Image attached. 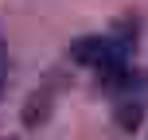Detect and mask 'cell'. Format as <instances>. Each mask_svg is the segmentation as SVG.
<instances>
[{"mask_svg": "<svg viewBox=\"0 0 148 140\" xmlns=\"http://www.w3.org/2000/svg\"><path fill=\"white\" fill-rule=\"evenodd\" d=\"M8 82H12V55H8V47L0 43V97H4Z\"/></svg>", "mask_w": 148, "mask_h": 140, "instance_id": "obj_1", "label": "cell"}]
</instances>
